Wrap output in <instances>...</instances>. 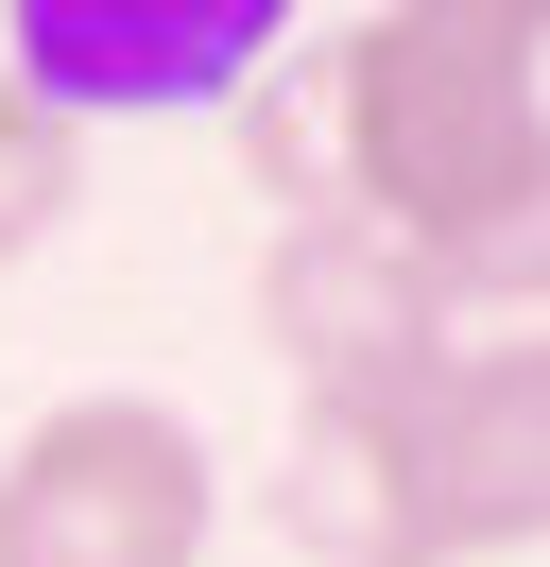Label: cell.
Here are the masks:
<instances>
[{
  "mask_svg": "<svg viewBox=\"0 0 550 567\" xmlns=\"http://www.w3.org/2000/svg\"><path fill=\"white\" fill-rule=\"evenodd\" d=\"M327 207H361L447 327H550V0H378L309 70Z\"/></svg>",
  "mask_w": 550,
  "mask_h": 567,
  "instance_id": "1",
  "label": "cell"
},
{
  "mask_svg": "<svg viewBox=\"0 0 550 567\" xmlns=\"http://www.w3.org/2000/svg\"><path fill=\"white\" fill-rule=\"evenodd\" d=\"M224 464L172 395H52L0 447V567H206Z\"/></svg>",
  "mask_w": 550,
  "mask_h": 567,
  "instance_id": "2",
  "label": "cell"
},
{
  "mask_svg": "<svg viewBox=\"0 0 550 567\" xmlns=\"http://www.w3.org/2000/svg\"><path fill=\"white\" fill-rule=\"evenodd\" d=\"M0 70L86 138V121H172V104H258L275 86V0H18Z\"/></svg>",
  "mask_w": 550,
  "mask_h": 567,
  "instance_id": "3",
  "label": "cell"
},
{
  "mask_svg": "<svg viewBox=\"0 0 550 567\" xmlns=\"http://www.w3.org/2000/svg\"><path fill=\"white\" fill-rule=\"evenodd\" d=\"M412 498L447 567L550 550V327H481L412 379Z\"/></svg>",
  "mask_w": 550,
  "mask_h": 567,
  "instance_id": "4",
  "label": "cell"
},
{
  "mask_svg": "<svg viewBox=\"0 0 550 567\" xmlns=\"http://www.w3.org/2000/svg\"><path fill=\"white\" fill-rule=\"evenodd\" d=\"M258 344L293 361V395H396V379H430L465 327H447V292L412 276L361 207H275V241H258Z\"/></svg>",
  "mask_w": 550,
  "mask_h": 567,
  "instance_id": "5",
  "label": "cell"
},
{
  "mask_svg": "<svg viewBox=\"0 0 550 567\" xmlns=\"http://www.w3.org/2000/svg\"><path fill=\"white\" fill-rule=\"evenodd\" d=\"M275 533H293L309 567H447L430 550V498H412V379L396 395H293Z\"/></svg>",
  "mask_w": 550,
  "mask_h": 567,
  "instance_id": "6",
  "label": "cell"
},
{
  "mask_svg": "<svg viewBox=\"0 0 550 567\" xmlns=\"http://www.w3.org/2000/svg\"><path fill=\"white\" fill-rule=\"evenodd\" d=\"M69 189H86V138H69L18 70H0V276H18V258L69 224Z\"/></svg>",
  "mask_w": 550,
  "mask_h": 567,
  "instance_id": "7",
  "label": "cell"
}]
</instances>
